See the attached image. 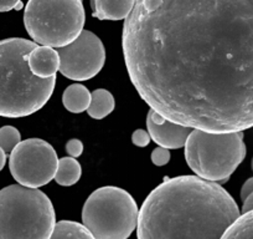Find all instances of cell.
I'll return each instance as SVG.
<instances>
[{"label":"cell","mask_w":253,"mask_h":239,"mask_svg":"<svg viewBox=\"0 0 253 239\" xmlns=\"http://www.w3.org/2000/svg\"><path fill=\"white\" fill-rule=\"evenodd\" d=\"M122 46L150 110L204 132L253 127V1H135Z\"/></svg>","instance_id":"6da1fadb"},{"label":"cell","mask_w":253,"mask_h":239,"mask_svg":"<svg viewBox=\"0 0 253 239\" xmlns=\"http://www.w3.org/2000/svg\"><path fill=\"white\" fill-rule=\"evenodd\" d=\"M240 216L220 184L196 176L165 178L139 209L138 239H221Z\"/></svg>","instance_id":"7a4b0ae2"},{"label":"cell","mask_w":253,"mask_h":239,"mask_svg":"<svg viewBox=\"0 0 253 239\" xmlns=\"http://www.w3.org/2000/svg\"><path fill=\"white\" fill-rule=\"evenodd\" d=\"M33 40L10 38L0 40V116L20 119L42 109L52 95L56 76L39 79L31 72L28 59L36 48Z\"/></svg>","instance_id":"3957f363"},{"label":"cell","mask_w":253,"mask_h":239,"mask_svg":"<svg viewBox=\"0 0 253 239\" xmlns=\"http://www.w3.org/2000/svg\"><path fill=\"white\" fill-rule=\"evenodd\" d=\"M56 226L50 198L40 189H0V239H48Z\"/></svg>","instance_id":"277c9868"},{"label":"cell","mask_w":253,"mask_h":239,"mask_svg":"<svg viewBox=\"0 0 253 239\" xmlns=\"http://www.w3.org/2000/svg\"><path fill=\"white\" fill-rule=\"evenodd\" d=\"M184 147L185 160L196 177L217 184L228 181L247 153L243 132L210 133L193 130Z\"/></svg>","instance_id":"5b68a950"},{"label":"cell","mask_w":253,"mask_h":239,"mask_svg":"<svg viewBox=\"0 0 253 239\" xmlns=\"http://www.w3.org/2000/svg\"><path fill=\"white\" fill-rule=\"evenodd\" d=\"M84 19L81 0H30L24 11V25L34 43L52 49L74 43L84 31Z\"/></svg>","instance_id":"8992f818"},{"label":"cell","mask_w":253,"mask_h":239,"mask_svg":"<svg viewBox=\"0 0 253 239\" xmlns=\"http://www.w3.org/2000/svg\"><path fill=\"white\" fill-rule=\"evenodd\" d=\"M134 198L126 189L106 186L92 192L82 208V224L94 239H126L138 224Z\"/></svg>","instance_id":"52a82bcc"},{"label":"cell","mask_w":253,"mask_h":239,"mask_svg":"<svg viewBox=\"0 0 253 239\" xmlns=\"http://www.w3.org/2000/svg\"><path fill=\"white\" fill-rule=\"evenodd\" d=\"M58 158L52 146L41 138L24 140L9 158L10 173L18 184L38 189L55 178Z\"/></svg>","instance_id":"ba28073f"},{"label":"cell","mask_w":253,"mask_h":239,"mask_svg":"<svg viewBox=\"0 0 253 239\" xmlns=\"http://www.w3.org/2000/svg\"><path fill=\"white\" fill-rule=\"evenodd\" d=\"M60 72L74 81H87L99 74L106 62V50L101 39L89 30L65 48L57 49Z\"/></svg>","instance_id":"9c48e42d"},{"label":"cell","mask_w":253,"mask_h":239,"mask_svg":"<svg viewBox=\"0 0 253 239\" xmlns=\"http://www.w3.org/2000/svg\"><path fill=\"white\" fill-rule=\"evenodd\" d=\"M147 127L152 141L167 150L184 147L193 131V128L171 122L153 110H149L147 115Z\"/></svg>","instance_id":"30bf717a"},{"label":"cell","mask_w":253,"mask_h":239,"mask_svg":"<svg viewBox=\"0 0 253 239\" xmlns=\"http://www.w3.org/2000/svg\"><path fill=\"white\" fill-rule=\"evenodd\" d=\"M31 72L39 79H51L60 71V56L57 50L48 46H36L28 59Z\"/></svg>","instance_id":"8fae6325"},{"label":"cell","mask_w":253,"mask_h":239,"mask_svg":"<svg viewBox=\"0 0 253 239\" xmlns=\"http://www.w3.org/2000/svg\"><path fill=\"white\" fill-rule=\"evenodd\" d=\"M134 4V0H93L91 1L92 16L98 20H126Z\"/></svg>","instance_id":"7c38bea8"},{"label":"cell","mask_w":253,"mask_h":239,"mask_svg":"<svg viewBox=\"0 0 253 239\" xmlns=\"http://www.w3.org/2000/svg\"><path fill=\"white\" fill-rule=\"evenodd\" d=\"M62 104L67 111L81 114L88 110L91 104V92L81 84L70 85L62 94Z\"/></svg>","instance_id":"4fadbf2b"},{"label":"cell","mask_w":253,"mask_h":239,"mask_svg":"<svg viewBox=\"0 0 253 239\" xmlns=\"http://www.w3.org/2000/svg\"><path fill=\"white\" fill-rule=\"evenodd\" d=\"M82 175V167L76 158L63 157L58 160L57 171H56V183L63 187H70L80 181Z\"/></svg>","instance_id":"5bb4252c"},{"label":"cell","mask_w":253,"mask_h":239,"mask_svg":"<svg viewBox=\"0 0 253 239\" xmlns=\"http://www.w3.org/2000/svg\"><path fill=\"white\" fill-rule=\"evenodd\" d=\"M114 106L116 101L113 95L106 89H97L91 92V104L87 112L92 119L102 120L113 112Z\"/></svg>","instance_id":"9a60e30c"},{"label":"cell","mask_w":253,"mask_h":239,"mask_svg":"<svg viewBox=\"0 0 253 239\" xmlns=\"http://www.w3.org/2000/svg\"><path fill=\"white\" fill-rule=\"evenodd\" d=\"M48 239H94L86 227L74 221H60L56 223Z\"/></svg>","instance_id":"2e32d148"},{"label":"cell","mask_w":253,"mask_h":239,"mask_svg":"<svg viewBox=\"0 0 253 239\" xmlns=\"http://www.w3.org/2000/svg\"><path fill=\"white\" fill-rule=\"evenodd\" d=\"M221 239H253V211L241 214Z\"/></svg>","instance_id":"e0dca14e"},{"label":"cell","mask_w":253,"mask_h":239,"mask_svg":"<svg viewBox=\"0 0 253 239\" xmlns=\"http://www.w3.org/2000/svg\"><path fill=\"white\" fill-rule=\"evenodd\" d=\"M21 142V135L14 126H3L0 128V148L5 153L13 152Z\"/></svg>","instance_id":"ac0fdd59"},{"label":"cell","mask_w":253,"mask_h":239,"mask_svg":"<svg viewBox=\"0 0 253 239\" xmlns=\"http://www.w3.org/2000/svg\"><path fill=\"white\" fill-rule=\"evenodd\" d=\"M150 158H152L153 165L158 166V167H163V166H165L167 163H169L170 152L169 150H167V148L157 147L153 150Z\"/></svg>","instance_id":"d6986e66"},{"label":"cell","mask_w":253,"mask_h":239,"mask_svg":"<svg viewBox=\"0 0 253 239\" xmlns=\"http://www.w3.org/2000/svg\"><path fill=\"white\" fill-rule=\"evenodd\" d=\"M152 138H150L148 131L142 130V128H138L133 132L132 135V142L133 145L137 146V147H147L150 143Z\"/></svg>","instance_id":"ffe728a7"},{"label":"cell","mask_w":253,"mask_h":239,"mask_svg":"<svg viewBox=\"0 0 253 239\" xmlns=\"http://www.w3.org/2000/svg\"><path fill=\"white\" fill-rule=\"evenodd\" d=\"M66 151L70 155V157L77 158L84 152V143L77 138H72L66 143Z\"/></svg>","instance_id":"44dd1931"},{"label":"cell","mask_w":253,"mask_h":239,"mask_svg":"<svg viewBox=\"0 0 253 239\" xmlns=\"http://www.w3.org/2000/svg\"><path fill=\"white\" fill-rule=\"evenodd\" d=\"M24 3L20 0H0V13H6L10 10H21Z\"/></svg>","instance_id":"7402d4cb"},{"label":"cell","mask_w":253,"mask_h":239,"mask_svg":"<svg viewBox=\"0 0 253 239\" xmlns=\"http://www.w3.org/2000/svg\"><path fill=\"white\" fill-rule=\"evenodd\" d=\"M252 193H253V177H251L248 178L245 183H243L242 188H241V193H240L241 199L245 201V199L247 198V197H250Z\"/></svg>","instance_id":"603a6c76"},{"label":"cell","mask_w":253,"mask_h":239,"mask_svg":"<svg viewBox=\"0 0 253 239\" xmlns=\"http://www.w3.org/2000/svg\"><path fill=\"white\" fill-rule=\"evenodd\" d=\"M251 211H253V193L251 194L250 197H247L245 201H243L242 209H241V214L248 213V212H251Z\"/></svg>","instance_id":"cb8c5ba5"},{"label":"cell","mask_w":253,"mask_h":239,"mask_svg":"<svg viewBox=\"0 0 253 239\" xmlns=\"http://www.w3.org/2000/svg\"><path fill=\"white\" fill-rule=\"evenodd\" d=\"M6 163V153L0 148V171L3 170Z\"/></svg>","instance_id":"d4e9b609"},{"label":"cell","mask_w":253,"mask_h":239,"mask_svg":"<svg viewBox=\"0 0 253 239\" xmlns=\"http://www.w3.org/2000/svg\"><path fill=\"white\" fill-rule=\"evenodd\" d=\"M252 171H253V158H252Z\"/></svg>","instance_id":"484cf974"}]
</instances>
